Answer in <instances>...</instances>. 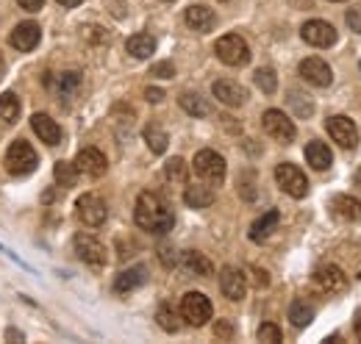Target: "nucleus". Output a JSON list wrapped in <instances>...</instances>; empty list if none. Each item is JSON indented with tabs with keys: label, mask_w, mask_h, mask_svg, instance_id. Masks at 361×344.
Here are the masks:
<instances>
[{
	"label": "nucleus",
	"mask_w": 361,
	"mask_h": 344,
	"mask_svg": "<svg viewBox=\"0 0 361 344\" xmlns=\"http://www.w3.org/2000/svg\"><path fill=\"white\" fill-rule=\"evenodd\" d=\"M39 37H42V28L37 25V23H20L14 31H11V47H17V50H23V53H28V50H34L37 44H39Z\"/></svg>",
	"instance_id": "17"
},
{
	"label": "nucleus",
	"mask_w": 361,
	"mask_h": 344,
	"mask_svg": "<svg viewBox=\"0 0 361 344\" xmlns=\"http://www.w3.org/2000/svg\"><path fill=\"white\" fill-rule=\"evenodd\" d=\"M183 203L189 209H209L214 203V192L209 186H186L183 192Z\"/></svg>",
	"instance_id": "26"
},
{
	"label": "nucleus",
	"mask_w": 361,
	"mask_h": 344,
	"mask_svg": "<svg viewBox=\"0 0 361 344\" xmlns=\"http://www.w3.org/2000/svg\"><path fill=\"white\" fill-rule=\"evenodd\" d=\"M145 142H147V147H150L153 153L161 156V153L167 150V142H170V139H167V133L159 128V125H147V128H145Z\"/></svg>",
	"instance_id": "31"
},
{
	"label": "nucleus",
	"mask_w": 361,
	"mask_h": 344,
	"mask_svg": "<svg viewBox=\"0 0 361 344\" xmlns=\"http://www.w3.org/2000/svg\"><path fill=\"white\" fill-rule=\"evenodd\" d=\"M164 175H167V180H173V183H186L189 180V167H186V161L176 156V159H170L167 164H164Z\"/></svg>",
	"instance_id": "32"
},
{
	"label": "nucleus",
	"mask_w": 361,
	"mask_h": 344,
	"mask_svg": "<svg viewBox=\"0 0 361 344\" xmlns=\"http://www.w3.org/2000/svg\"><path fill=\"white\" fill-rule=\"evenodd\" d=\"M126 47H128V53H131L134 59H150V56L156 53V39H153L150 34H134Z\"/></svg>",
	"instance_id": "28"
},
{
	"label": "nucleus",
	"mask_w": 361,
	"mask_h": 344,
	"mask_svg": "<svg viewBox=\"0 0 361 344\" xmlns=\"http://www.w3.org/2000/svg\"><path fill=\"white\" fill-rule=\"evenodd\" d=\"M253 81H256V86H259V89H262L264 94H275V89H278V78H275V70H270V67H262V70H256Z\"/></svg>",
	"instance_id": "36"
},
{
	"label": "nucleus",
	"mask_w": 361,
	"mask_h": 344,
	"mask_svg": "<svg viewBox=\"0 0 361 344\" xmlns=\"http://www.w3.org/2000/svg\"><path fill=\"white\" fill-rule=\"evenodd\" d=\"M3 73H6V61H3V53H0V78H3Z\"/></svg>",
	"instance_id": "49"
},
{
	"label": "nucleus",
	"mask_w": 361,
	"mask_h": 344,
	"mask_svg": "<svg viewBox=\"0 0 361 344\" xmlns=\"http://www.w3.org/2000/svg\"><path fill=\"white\" fill-rule=\"evenodd\" d=\"M345 20H348L350 31H356V34H361V6H356V8H350Z\"/></svg>",
	"instance_id": "40"
},
{
	"label": "nucleus",
	"mask_w": 361,
	"mask_h": 344,
	"mask_svg": "<svg viewBox=\"0 0 361 344\" xmlns=\"http://www.w3.org/2000/svg\"><path fill=\"white\" fill-rule=\"evenodd\" d=\"M150 75H156V78H173L176 75V67L170 61H159V64L150 67Z\"/></svg>",
	"instance_id": "38"
},
{
	"label": "nucleus",
	"mask_w": 361,
	"mask_h": 344,
	"mask_svg": "<svg viewBox=\"0 0 361 344\" xmlns=\"http://www.w3.org/2000/svg\"><path fill=\"white\" fill-rule=\"evenodd\" d=\"M212 92H214V97H217L223 106H231V109L245 106V100H247V89L239 86L236 81H214Z\"/></svg>",
	"instance_id": "16"
},
{
	"label": "nucleus",
	"mask_w": 361,
	"mask_h": 344,
	"mask_svg": "<svg viewBox=\"0 0 361 344\" xmlns=\"http://www.w3.org/2000/svg\"><path fill=\"white\" fill-rule=\"evenodd\" d=\"M300 75L314 86H331L334 84V73H331V67H328L322 59H317V56L300 61Z\"/></svg>",
	"instance_id": "14"
},
{
	"label": "nucleus",
	"mask_w": 361,
	"mask_h": 344,
	"mask_svg": "<svg viewBox=\"0 0 361 344\" xmlns=\"http://www.w3.org/2000/svg\"><path fill=\"white\" fill-rule=\"evenodd\" d=\"M214 336H217V339H231V336H233V325L226 322V319L217 322V325H214Z\"/></svg>",
	"instance_id": "41"
},
{
	"label": "nucleus",
	"mask_w": 361,
	"mask_h": 344,
	"mask_svg": "<svg viewBox=\"0 0 361 344\" xmlns=\"http://www.w3.org/2000/svg\"><path fill=\"white\" fill-rule=\"evenodd\" d=\"M75 209H78V216H81V222H84V225H90V228H97V225H103V222H106V216H109V209H106V203H103L97 195H84V197H78Z\"/></svg>",
	"instance_id": "10"
},
{
	"label": "nucleus",
	"mask_w": 361,
	"mask_h": 344,
	"mask_svg": "<svg viewBox=\"0 0 361 344\" xmlns=\"http://www.w3.org/2000/svg\"><path fill=\"white\" fill-rule=\"evenodd\" d=\"M75 167H78V172H84L90 178H100V175H106V170H109V161H106V156L97 147H87V150L78 153Z\"/></svg>",
	"instance_id": "15"
},
{
	"label": "nucleus",
	"mask_w": 361,
	"mask_h": 344,
	"mask_svg": "<svg viewBox=\"0 0 361 344\" xmlns=\"http://www.w3.org/2000/svg\"><path fill=\"white\" fill-rule=\"evenodd\" d=\"M180 317L195 325V328H203L209 319H212V300L200 292H186L180 297Z\"/></svg>",
	"instance_id": "4"
},
{
	"label": "nucleus",
	"mask_w": 361,
	"mask_h": 344,
	"mask_svg": "<svg viewBox=\"0 0 361 344\" xmlns=\"http://www.w3.org/2000/svg\"><path fill=\"white\" fill-rule=\"evenodd\" d=\"M275 180H278V186H281L289 197H295V200H300V197L309 195V180H306V175L300 172V167H295V164H278V167H275Z\"/></svg>",
	"instance_id": "6"
},
{
	"label": "nucleus",
	"mask_w": 361,
	"mask_h": 344,
	"mask_svg": "<svg viewBox=\"0 0 361 344\" xmlns=\"http://www.w3.org/2000/svg\"><path fill=\"white\" fill-rule=\"evenodd\" d=\"M259 342H267V344H278L281 342V328L272 325V322H264L259 328Z\"/></svg>",
	"instance_id": "37"
},
{
	"label": "nucleus",
	"mask_w": 361,
	"mask_h": 344,
	"mask_svg": "<svg viewBox=\"0 0 361 344\" xmlns=\"http://www.w3.org/2000/svg\"><path fill=\"white\" fill-rule=\"evenodd\" d=\"M59 6H64V8H75V6H81L84 0H56Z\"/></svg>",
	"instance_id": "46"
},
{
	"label": "nucleus",
	"mask_w": 361,
	"mask_h": 344,
	"mask_svg": "<svg viewBox=\"0 0 361 344\" xmlns=\"http://www.w3.org/2000/svg\"><path fill=\"white\" fill-rule=\"evenodd\" d=\"M289 319H292L295 328L312 325V319H314V305H309L306 300H295L289 305Z\"/></svg>",
	"instance_id": "29"
},
{
	"label": "nucleus",
	"mask_w": 361,
	"mask_h": 344,
	"mask_svg": "<svg viewBox=\"0 0 361 344\" xmlns=\"http://www.w3.org/2000/svg\"><path fill=\"white\" fill-rule=\"evenodd\" d=\"M75 253L84 264L90 266H103L106 264V247L94 239V236H87V233H78L75 236Z\"/></svg>",
	"instance_id": "13"
},
{
	"label": "nucleus",
	"mask_w": 361,
	"mask_h": 344,
	"mask_svg": "<svg viewBox=\"0 0 361 344\" xmlns=\"http://www.w3.org/2000/svg\"><path fill=\"white\" fill-rule=\"evenodd\" d=\"M37 153H34V147L28 145V142H23V139H17V142H11V147L6 150V170L11 172V175H28V172L37 170Z\"/></svg>",
	"instance_id": "3"
},
{
	"label": "nucleus",
	"mask_w": 361,
	"mask_h": 344,
	"mask_svg": "<svg viewBox=\"0 0 361 344\" xmlns=\"http://www.w3.org/2000/svg\"><path fill=\"white\" fill-rule=\"evenodd\" d=\"M359 67H361V64H359Z\"/></svg>",
	"instance_id": "54"
},
{
	"label": "nucleus",
	"mask_w": 361,
	"mask_h": 344,
	"mask_svg": "<svg viewBox=\"0 0 361 344\" xmlns=\"http://www.w3.org/2000/svg\"><path fill=\"white\" fill-rule=\"evenodd\" d=\"M147 281V269L145 266H131V269H123L114 281V292L126 295V292H134L136 286H142Z\"/></svg>",
	"instance_id": "21"
},
{
	"label": "nucleus",
	"mask_w": 361,
	"mask_h": 344,
	"mask_svg": "<svg viewBox=\"0 0 361 344\" xmlns=\"http://www.w3.org/2000/svg\"><path fill=\"white\" fill-rule=\"evenodd\" d=\"M325 128L331 133V139H334L339 147H345V150H353V147L359 145V128H356V123H353L350 117H345V114L331 117V120L325 123Z\"/></svg>",
	"instance_id": "7"
},
{
	"label": "nucleus",
	"mask_w": 361,
	"mask_h": 344,
	"mask_svg": "<svg viewBox=\"0 0 361 344\" xmlns=\"http://www.w3.org/2000/svg\"><path fill=\"white\" fill-rule=\"evenodd\" d=\"M331 206H334V214L345 222H359L361 219V200L350 197V195H336Z\"/></svg>",
	"instance_id": "20"
},
{
	"label": "nucleus",
	"mask_w": 361,
	"mask_h": 344,
	"mask_svg": "<svg viewBox=\"0 0 361 344\" xmlns=\"http://www.w3.org/2000/svg\"><path fill=\"white\" fill-rule=\"evenodd\" d=\"M6 339H14V342H23V333H20V331H6Z\"/></svg>",
	"instance_id": "47"
},
{
	"label": "nucleus",
	"mask_w": 361,
	"mask_h": 344,
	"mask_svg": "<svg viewBox=\"0 0 361 344\" xmlns=\"http://www.w3.org/2000/svg\"><path fill=\"white\" fill-rule=\"evenodd\" d=\"M31 128H34V133H37L45 145H61V128H59L47 114H34V117H31Z\"/></svg>",
	"instance_id": "19"
},
{
	"label": "nucleus",
	"mask_w": 361,
	"mask_h": 344,
	"mask_svg": "<svg viewBox=\"0 0 361 344\" xmlns=\"http://www.w3.org/2000/svg\"><path fill=\"white\" fill-rule=\"evenodd\" d=\"M239 195H242L245 200H256V186H253L250 175H245V178L239 180Z\"/></svg>",
	"instance_id": "39"
},
{
	"label": "nucleus",
	"mask_w": 361,
	"mask_h": 344,
	"mask_svg": "<svg viewBox=\"0 0 361 344\" xmlns=\"http://www.w3.org/2000/svg\"><path fill=\"white\" fill-rule=\"evenodd\" d=\"M331 3H342V0H331Z\"/></svg>",
	"instance_id": "51"
},
{
	"label": "nucleus",
	"mask_w": 361,
	"mask_h": 344,
	"mask_svg": "<svg viewBox=\"0 0 361 344\" xmlns=\"http://www.w3.org/2000/svg\"><path fill=\"white\" fill-rule=\"evenodd\" d=\"M356 336H359V342H361V314L356 317Z\"/></svg>",
	"instance_id": "48"
},
{
	"label": "nucleus",
	"mask_w": 361,
	"mask_h": 344,
	"mask_svg": "<svg viewBox=\"0 0 361 344\" xmlns=\"http://www.w3.org/2000/svg\"><path fill=\"white\" fill-rule=\"evenodd\" d=\"M278 222H281V214L272 209V211H267L264 216H259L253 225H250V239L253 242H267L272 236V231L278 228Z\"/></svg>",
	"instance_id": "23"
},
{
	"label": "nucleus",
	"mask_w": 361,
	"mask_h": 344,
	"mask_svg": "<svg viewBox=\"0 0 361 344\" xmlns=\"http://www.w3.org/2000/svg\"><path fill=\"white\" fill-rule=\"evenodd\" d=\"M192 164H195V172L206 183H212V186H217V183L226 180V159L220 153H214V150H200Z\"/></svg>",
	"instance_id": "5"
},
{
	"label": "nucleus",
	"mask_w": 361,
	"mask_h": 344,
	"mask_svg": "<svg viewBox=\"0 0 361 344\" xmlns=\"http://www.w3.org/2000/svg\"><path fill=\"white\" fill-rule=\"evenodd\" d=\"M289 106L295 109V114H298V117H312V114H314V103L309 100V94L289 92Z\"/></svg>",
	"instance_id": "35"
},
{
	"label": "nucleus",
	"mask_w": 361,
	"mask_h": 344,
	"mask_svg": "<svg viewBox=\"0 0 361 344\" xmlns=\"http://www.w3.org/2000/svg\"><path fill=\"white\" fill-rule=\"evenodd\" d=\"M134 219L142 231L156 233V236L167 233V231L173 228V222H176V219H173V211H170V209L159 200V195H153V192H142V195L136 197Z\"/></svg>",
	"instance_id": "1"
},
{
	"label": "nucleus",
	"mask_w": 361,
	"mask_h": 344,
	"mask_svg": "<svg viewBox=\"0 0 361 344\" xmlns=\"http://www.w3.org/2000/svg\"><path fill=\"white\" fill-rule=\"evenodd\" d=\"M156 322H159V328L167 331V333H178L180 331V317L170 308V305H161V308H159Z\"/></svg>",
	"instance_id": "30"
},
{
	"label": "nucleus",
	"mask_w": 361,
	"mask_h": 344,
	"mask_svg": "<svg viewBox=\"0 0 361 344\" xmlns=\"http://www.w3.org/2000/svg\"><path fill=\"white\" fill-rule=\"evenodd\" d=\"M253 281H256V286H259V289L270 286V278H267V272H264V269H253Z\"/></svg>",
	"instance_id": "44"
},
{
	"label": "nucleus",
	"mask_w": 361,
	"mask_h": 344,
	"mask_svg": "<svg viewBox=\"0 0 361 344\" xmlns=\"http://www.w3.org/2000/svg\"><path fill=\"white\" fill-rule=\"evenodd\" d=\"M145 97H147V103H161L164 100V92L156 89V86H150V89H145Z\"/></svg>",
	"instance_id": "43"
},
{
	"label": "nucleus",
	"mask_w": 361,
	"mask_h": 344,
	"mask_svg": "<svg viewBox=\"0 0 361 344\" xmlns=\"http://www.w3.org/2000/svg\"><path fill=\"white\" fill-rule=\"evenodd\" d=\"M300 37L314 47H331V44H336V28L325 20H309L300 28Z\"/></svg>",
	"instance_id": "11"
},
{
	"label": "nucleus",
	"mask_w": 361,
	"mask_h": 344,
	"mask_svg": "<svg viewBox=\"0 0 361 344\" xmlns=\"http://www.w3.org/2000/svg\"><path fill=\"white\" fill-rule=\"evenodd\" d=\"M17 3H20L25 11H39V8L45 6V0H17Z\"/></svg>",
	"instance_id": "45"
},
{
	"label": "nucleus",
	"mask_w": 361,
	"mask_h": 344,
	"mask_svg": "<svg viewBox=\"0 0 361 344\" xmlns=\"http://www.w3.org/2000/svg\"><path fill=\"white\" fill-rule=\"evenodd\" d=\"M220 3H226V0H220Z\"/></svg>",
	"instance_id": "53"
},
{
	"label": "nucleus",
	"mask_w": 361,
	"mask_h": 344,
	"mask_svg": "<svg viewBox=\"0 0 361 344\" xmlns=\"http://www.w3.org/2000/svg\"><path fill=\"white\" fill-rule=\"evenodd\" d=\"M262 125L264 130L270 133L275 142H283V145H289L292 139H295V123L283 114V111H278V109H270V111H264V117H262Z\"/></svg>",
	"instance_id": "9"
},
{
	"label": "nucleus",
	"mask_w": 361,
	"mask_h": 344,
	"mask_svg": "<svg viewBox=\"0 0 361 344\" xmlns=\"http://www.w3.org/2000/svg\"><path fill=\"white\" fill-rule=\"evenodd\" d=\"M164 3H173V0H164Z\"/></svg>",
	"instance_id": "52"
},
{
	"label": "nucleus",
	"mask_w": 361,
	"mask_h": 344,
	"mask_svg": "<svg viewBox=\"0 0 361 344\" xmlns=\"http://www.w3.org/2000/svg\"><path fill=\"white\" fill-rule=\"evenodd\" d=\"M183 20H186V25L192 31H200V34H206V31H212L217 25V14L212 8H206V6H189Z\"/></svg>",
	"instance_id": "18"
},
{
	"label": "nucleus",
	"mask_w": 361,
	"mask_h": 344,
	"mask_svg": "<svg viewBox=\"0 0 361 344\" xmlns=\"http://www.w3.org/2000/svg\"><path fill=\"white\" fill-rule=\"evenodd\" d=\"M17 117H20V100H17V94H11V92L0 94V120L14 123Z\"/></svg>",
	"instance_id": "33"
},
{
	"label": "nucleus",
	"mask_w": 361,
	"mask_h": 344,
	"mask_svg": "<svg viewBox=\"0 0 361 344\" xmlns=\"http://www.w3.org/2000/svg\"><path fill=\"white\" fill-rule=\"evenodd\" d=\"M306 161L314 167V170H328L331 167V161H334V153L328 150V145H322V142H309L306 145Z\"/></svg>",
	"instance_id": "25"
},
{
	"label": "nucleus",
	"mask_w": 361,
	"mask_h": 344,
	"mask_svg": "<svg viewBox=\"0 0 361 344\" xmlns=\"http://www.w3.org/2000/svg\"><path fill=\"white\" fill-rule=\"evenodd\" d=\"M214 53H217V59L223 64H228V67H245L250 61V47H247V42L239 34L220 37L217 44H214Z\"/></svg>",
	"instance_id": "2"
},
{
	"label": "nucleus",
	"mask_w": 361,
	"mask_h": 344,
	"mask_svg": "<svg viewBox=\"0 0 361 344\" xmlns=\"http://www.w3.org/2000/svg\"><path fill=\"white\" fill-rule=\"evenodd\" d=\"M159 258H161L164 266H173V264H176V250L167 247V245H161V247H159Z\"/></svg>",
	"instance_id": "42"
},
{
	"label": "nucleus",
	"mask_w": 361,
	"mask_h": 344,
	"mask_svg": "<svg viewBox=\"0 0 361 344\" xmlns=\"http://www.w3.org/2000/svg\"><path fill=\"white\" fill-rule=\"evenodd\" d=\"M53 92L67 103V100H73L75 97V92H78V86H81V75L78 73H61V75H56V81H53Z\"/></svg>",
	"instance_id": "24"
},
{
	"label": "nucleus",
	"mask_w": 361,
	"mask_h": 344,
	"mask_svg": "<svg viewBox=\"0 0 361 344\" xmlns=\"http://www.w3.org/2000/svg\"><path fill=\"white\" fill-rule=\"evenodd\" d=\"M180 109L186 111V114H192V117H209V103H206V97H200L197 92H183L178 97Z\"/></svg>",
	"instance_id": "27"
},
{
	"label": "nucleus",
	"mask_w": 361,
	"mask_h": 344,
	"mask_svg": "<svg viewBox=\"0 0 361 344\" xmlns=\"http://www.w3.org/2000/svg\"><path fill=\"white\" fill-rule=\"evenodd\" d=\"M353 183H356V186H361V170L356 172V178H353Z\"/></svg>",
	"instance_id": "50"
},
{
	"label": "nucleus",
	"mask_w": 361,
	"mask_h": 344,
	"mask_svg": "<svg viewBox=\"0 0 361 344\" xmlns=\"http://www.w3.org/2000/svg\"><path fill=\"white\" fill-rule=\"evenodd\" d=\"M180 264H183V269H186L189 275H197V278H209V275L214 272V264L203 256V253H197V250L183 253V256H180Z\"/></svg>",
	"instance_id": "22"
},
{
	"label": "nucleus",
	"mask_w": 361,
	"mask_h": 344,
	"mask_svg": "<svg viewBox=\"0 0 361 344\" xmlns=\"http://www.w3.org/2000/svg\"><path fill=\"white\" fill-rule=\"evenodd\" d=\"M53 178L59 180V186H75L78 167H75V164H70V161H56V167H53Z\"/></svg>",
	"instance_id": "34"
},
{
	"label": "nucleus",
	"mask_w": 361,
	"mask_h": 344,
	"mask_svg": "<svg viewBox=\"0 0 361 344\" xmlns=\"http://www.w3.org/2000/svg\"><path fill=\"white\" fill-rule=\"evenodd\" d=\"M314 286L325 295H339L348 289V275L334 264H322L314 269Z\"/></svg>",
	"instance_id": "8"
},
{
	"label": "nucleus",
	"mask_w": 361,
	"mask_h": 344,
	"mask_svg": "<svg viewBox=\"0 0 361 344\" xmlns=\"http://www.w3.org/2000/svg\"><path fill=\"white\" fill-rule=\"evenodd\" d=\"M220 292L226 295L228 300H242L247 295V281H245V272L236 269V266H226L220 272Z\"/></svg>",
	"instance_id": "12"
}]
</instances>
